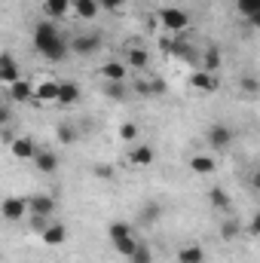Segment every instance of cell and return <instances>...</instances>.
<instances>
[{
    "mask_svg": "<svg viewBox=\"0 0 260 263\" xmlns=\"http://www.w3.org/2000/svg\"><path fill=\"white\" fill-rule=\"evenodd\" d=\"M43 12L49 18H65L70 12V0H43Z\"/></svg>",
    "mask_w": 260,
    "mask_h": 263,
    "instance_id": "20",
    "label": "cell"
},
{
    "mask_svg": "<svg viewBox=\"0 0 260 263\" xmlns=\"http://www.w3.org/2000/svg\"><path fill=\"white\" fill-rule=\"evenodd\" d=\"M9 150H12V156L15 159H34V153H37V147H34V141L31 138H12V144H9Z\"/></svg>",
    "mask_w": 260,
    "mask_h": 263,
    "instance_id": "15",
    "label": "cell"
},
{
    "mask_svg": "<svg viewBox=\"0 0 260 263\" xmlns=\"http://www.w3.org/2000/svg\"><path fill=\"white\" fill-rule=\"evenodd\" d=\"M208 202H211V208H217V211H230V196H227L220 187H211V190H208Z\"/></svg>",
    "mask_w": 260,
    "mask_h": 263,
    "instance_id": "24",
    "label": "cell"
},
{
    "mask_svg": "<svg viewBox=\"0 0 260 263\" xmlns=\"http://www.w3.org/2000/svg\"><path fill=\"white\" fill-rule=\"evenodd\" d=\"M129 0H98V9H110V12H117V9H123Z\"/></svg>",
    "mask_w": 260,
    "mask_h": 263,
    "instance_id": "33",
    "label": "cell"
},
{
    "mask_svg": "<svg viewBox=\"0 0 260 263\" xmlns=\"http://www.w3.org/2000/svg\"><path fill=\"white\" fill-rule=\"evenodd\" d=\"M236 9H239V15L248 18L251 28L260 25V0H236Z\"/></svg>",
    "mask_w": 260,
    "mask_h": 263,
    "instance_id": "16",
    "label": "cell"
},
{
    "mask_svg": "<svg viewBox=\"0 0 260 263\" xmlns=\"http://www.w3.org/2000/svg\"><path fill=\"white\" fill-rule=\"evenodd\" d=\"M22 80V70H18V62L9 55V52H0V83H15Z\"/></svg>",
    "mask_w": 260,
    "mask_h": 263,
    "instance_id": "8",
    "label": "cell"
},
{
    "mask_svg": "<svg viewBox=\"0 0 260 263\" xmlns=\"http://www.w3.org/2000/svg\"><path fill=\"white\" fill-rule=\"evenodd\" d=\"M162 217V205L159 202H147V205H141V214H138V223H144V227H150V223H156Z\"/></svg>",
    "mask_w": 260,
    "mask_h": 263,
    "instance_id": "19",
    "label": "cell"
},
{
    "mask_svg": "<svg viewBox=\"0 0 260 263\" xmlns=\"http://www.w3.org/2000/svg\"><path fill=\"white\" fill-rule=\"evenodd\" d=\"M239 230H242V227H239V220H233V217H230V220H224V227H220V236L230 242V239H236V236H239Z\"/></svg>",
    "mask_w": 260,
    "mask_h": 263,
    "instance_id": "29",
    "label": "cell"
},
{
    "mask_svg": "<svg viewBox=\"0 0 260 263\" xmlns=\"http://www.w3.org/2000/svg\"><path fill=\"white\" fill-rule=\"evenodd\" d=\"M153 159H156V153H153V147H150V144H138V147H132V150H129V162H132V165H138V168L153 165Z\"/></svg>",
    "mask_w": 260,
    "mask_h": 263,
    "instance_id": "12",
    "label": "cell"
},
{
    "mask_svg": "<svg viewBox=\"0 0 260 263\" xmlns=\"http://www.w3.org/2000/svg\"><path fill=\"white\" fill-rule=\"evenodd\" d=\"M55 92H59V80H43V83L34 86L31 101H37V104H55Z\"/></svg>",
    "mask_w": 260,
    "mask_h": 263,
    "instance_id": "5",
    "label": "cell"
},
{
    "mask_svg": "<svg viewBox=\"0 0 260 263\" xmlns=\"http://www.w3.org/2000/svg\"><path fill=\"white\" fill-rule=\"evenodd\" d=\"M28 211L40 214V217H49V214L55 211V199H52V196H34V199H28Z\"/></svg>",
    "mask_w": 260,
    "mask_h": 263,
    "instance_id": "18",
    "label": "cell"
},
{
    "mask_svg": "<svg viewBox=\"0 0 260 263\" xmlns=\"http://www.w3.org/2000/svg\"><path fill=\"white\" fill-rule=\"evenodd\" d=\"M6 120H9V110H6V107L0 104V123H6Z\"/></svg>",
    "mask_w": 260,
    "mask_h": 263,
    "instance_id": "38",
    "label": "cell"
},
{
    "mask_svg": "<svg viewBox=\"0 0 260 263\" xmlns=\"http://www.w3.org/2000/svg\"><path fill=\"white\" fill-rule=\"evenodd\" d=\"M92 175H95L98 181H114V175H117V172H114V165H95V168H92Z\"/></svg>",
    "mask_w": 260,
    "mask_h": 263,
    "instance_id": "32",
    "label": "cell"
},
{
    "mask_svg": "<svg viewBox=\"0 0 260 263\" xmlns=\"http://www.w3.org/2000/svg\"><path fill=\"white\" fill-rule=\"evenodd\" d=\"M126 260H129V263H153V254H150V248H147L144 242H138V248L132 251Z\"/></svg>",
    "mask_w": 260,
    "mask_h": 263,
    "instance_id": "27",
    "label": "cell"
},
{
    "mask_svg": "<svg viewBox=\"0 0 260 263\" xmlns=\"http://www.w3.org/2000/svg\"><path fill=\"white\" fill-rule=\"evenodd\" d=\"M202 260H205V251L199 245H187V248L178 251V263H202Z\"/></svg>",
    "mask_w": 260,
    "mask_h": 263,
    "instance_id": "23",
    "label": "cell"
},
{
    "mask_svg": "<svg viewBox=\"0 0 260 263\" xmlns=\"http://www.w3.org/2000/svg\"><path fill=\"white\" fill-rule=\"evenodd\" d=\"M73 138H77V135H73L70 126H59V141H62V144H70Z\"/></svg>",
    "mask_w": 260,
    "mask_h": 263,
    "instance_id": "34",
    "label": "cell"
},
{
    "mask_svg": "<svg viewBox=\"0 0 260 263\" xmlns=\"http://www.w3.org/2000/svg\"><path fill=\"white\" fill-rule=\"evenodd\" d=\"M104 95L107 98H126V89H123V83H104Z\"/></svg>",
    "mask_w": 260,
    "mask_h": 263,
    "instance_id": "31",
    "label": "cell"
},
{
    "mask_svg": "<svg viewBox=\"0 0 260 263\" xmlns=\"http://www.w3.org/2000/svg\"><path fill=\"white\" fill-rule=\"evenodd\" d=\"M126 73H129L126 62H104V65H101L104 83H126Z\"/></svg>",
    "mask_w": 260,
    "mask_h": 263,
    "instance_id": "11",
    "label": "cell"
},
{
    "mask_svg": "<svg viewBox=\"0 0 260 263\" xmlns=\"http://www.w3.org/2000/svg\"><path fill=\"white\" fill-rule=\"evenodd\" d=\"M159 25L169 31V34H184L190 28V12L181 9V6H162L159 9Z\"/></svg>",
    "mask_w": 260,
    "mask_h": 263,
    "instance_id": "2",
    "label": "cell"
},
{
    "mask_svg": "<svg viewBox=\"0 0 260 263\" xmlns=\"http://www.w3.org/2000/svg\"><path fill=\"white\" fill-rule=\"evenodd\" d=\"M138 123H123V126H120V138H123V141H138Z\"/></svg>",
    "mask_w": 260,
    "mask_h": 263,
    "instance_id": "30",
    "label": "cell"
},
{
    "mask_svg": "<svg viewBox=\"0 0 260 263\" xmlns=\"http://www.w3.org/2000/svg\"><path fill=\"white\" fill-rule=\"evenodd\" d=\"M190 172L199 175V178H208V175L217 172V162H214L211 153H196V156H190Z\"/></svg>",
    "mask_w": 260,
    "mask_h": 263,
    "instance_id": "7",
    "label": "cell"
},
{
    "mask_svg": "<svg viewBox=\"0 0 260 263\" xmlns=\"http://www.w3.org/2000/svg\"><path fill=\"white\" fill-rule=\"evenodd\" d=\"M40 236H43V242H46L49 248H59V245L67 242V227L65 223H52V227H46Z\"/></svg>",
    "mask_w": 260,
    "mask_h": 263,
    "instance_id": "14",
    "label": "cell"
},
{
    "mask_svg": "<svg viewBox=\"0 0 260 263\" xmlns=\"http://www.w3.org/2000/svg\"><path fill=\"white\" fill-rule=\"evenodd\" d=\"M101 34L98 31H92V34H73L70 40H67V52H73V55H80V59H89V55H95L98 49H101Z\"/></svg>",
    "mask_w": 260,
    "mask_h": 263,
    "instance_id": "3",
    "label": "cell"
},
{
    "mask_svg": "<svg viewBox=\"0 0 260 263\" xmlns=\"http://www.w3.org/2000/svg\"><path fill=\"white\" fill-rule=\"evenodd\" d=\"M31 92H34V83H28V80H15V83H9V98H12L15 104L31 101Z\"/></svg>",
    "mask_w": 260,
    "mask_h": 263,
    "instance_id": "17",
    "label": "cell"
},
{
    "mask_svg": "<svg viewBox=\"0 0 260 263\" xmlns=\"http://www.w3.org/2000/svg\"><path fill=\"white\" fill-rule=\"evenodd\" d=\"M150 62L147 49H129V59H126V67H135V70H144Z\"/></svg>",
    "mask_w": 260,
    "mask_h": 263,
    "instance_id": "26",
    "label": "cell"
},
{
    "mask_svg": "<svg viewBox=\"0 0 260 263\" xmlns=\"http://www.w3.org/2000/svg\"><path fill=\"white\" fill-rule=\"evenodd\" d=\"M114 248H117V254L129 257L132 251L138 248V239H135V236H126V239H117V242H114Z\"/></svg>",
    "mask_w": 260,
    "mask_h": 263,
    "instance_id": "28",
    "label": "cell"
},
{
    "mask_svg": "<svg viewBox=\"0 0 260 263\" xmlns=\"http://www.w3.org/2000/svg\"><path fill=\"white\" fill-rule=\"evenodd\" d=\"M242 89H245L248 95H254V92H257V80H254V77H245V80H242Z\"/></svg>",
    "mask_w": 260,
    "mask_h": 263,
    "instance_id": "35",
    "label": "cell"
},
{
    "mask_svg": "<svg viewBox=\"0 0 260 263\" xmlns=\"http://www.w3.org/2000/svg\"><path fill=\"white\" fill-rule=\"evenodd\" d=\"M165 92V83L162 80H150V95H162Z\"/></svg>",
    "mask_w": 260,
    "mask_h": 263,
    "instance_id": "36",
    "label": "cell"
},
{
    "mask_svg": "<svg viewBox=\"0 0 260 263\" xmlns=\"http://www.w3.org/2000/svg\"><path fill=\"white\" fill-rule=\"evenodd\" d=\"M199 62H202V70L217 73V67H220V49H217V46H208V49L199 55Z\"/></svg>",
    "mask_w": 260,
    "mask_h": 263,
    "instance_id": "21",
    "label": "cell"
},
{
    "mask_svg": "<svg viewBox=\"0 0 260 263\" xmlns=\"http://www.w3.org/2000/svg\"><path fill=\"white\" fill-rule=\"evenodd\" d=\"M34 165H37L40 175H52V172L59 168V156H55L52 150H37V153H34Z\"/></svg>",
    "mask_w": 260,
    "mask_h": 263,
    "instance_id": "13",
    "label": "cell"
},
{
    "mask_svg": "<svg viewBox=\"0 0 260 263\" xmlns=\"http://www.w3.org/2000/svg\"><path fill=\"white\" fill-rule=\"evenodd\" d=\"M80 101V86L73 80H59V92H55V104L62 107H70Z\"/></svg>",
    "mask_w": 260,
    "mask_h": 263,
    "instance_id": "6",
    "label": "cell"
},
{
    "mask_svg": "<svg viewBox=\"0 0 260 263\" xmlns=\"http://www.w3.org/2000/svg\"><path fill=\"white\" fill-rule=\"evenodd\" d=\"M46 227H49V223H46V217H40V214H34V230H37V233H43Z\"/></svg>",
    "mask_w": 260,
    "mask_h": 263,
    "instance_id": "37",
    "label": "cell"
},
{
    "mask_svg": "<svg viewBox=\"0 0 260 263\" xmlns=\"http://www.w3.org/2000/svg\"><path fill=\"white\" fill-rule=\"evenodd\" d=\"M25 211H28V199H3L0 202V214L6 217V220H18V217H25Z\"/></svg>",
    "mask_w": 260,
    "mask_h": 263,
    "instance_id": "9",
    "label": "cell"
},
{
    "mask_svg": "<svg viewBox=\"0 0 260 263\" xmlns=\"http://www.w3.org/2000/svg\"><path fill=\"white\" fill-rule=\"evenodd\" d=\"M205 141H208L211 150H227V147L233 144V129L224 126V123H211L208 132H205Z\"/></svg>",
    "mask_w": 260,
    "mask_h": 263,
    "instance_id": "4",
    "label": "cell"
},
{
    "mask_svg": "<svg viewBox=\"0 0 260 263\" xmlns=\"http://www.w3.org/2000/svg\"><path fill=\"white\" fill-rule=\"evenodd\" d=\"M34 49L49 62H62L67 55V37L52 22H40L34 28Z\"/></svg>",
    "mask_w": 260,
    "mask_h": 263,
    "instance_id": "1",
    "label": "cell"
},
{
    "mask_svg": "<svg viewBox=\"0 0 260 263\" xmlns=\"http://www.w3.org/2000/svg\"><path fill=\"white\" fill-rule=\"evenodd\" d=\"M190 86H193V89H199V92H217L220 80H217V73H208V70H196L193 77H190Z\"/></svg>",
    "mask_w": 260,
    "mask_h": 263,
    "instance_id": "10",
    "label": "cell"
},
{
    "mask_svg": "<svg viewBox=\"0 0 260 263\" xmlns=\"http://www.w3.org/2000/svg\"><path fill=\"white\" fill-rule=\"evenodd\" d=\"M70 9L80 18H95L98 15V0H70Z\"/></svg>",
    "mask_w": 260,
    "mask_h": 263,
    "instance_id": "22",
    "label": "cell"
},
{
    "mask_svg": "<svg viewBox=\"0 0 260 263\" xmlns=\"http://www.w3.org/2000/svg\"><path fill=\"white\" fill-rule=\"evenodd\" d=\"M107 236H110V242H117V239H126V236H135V233H132V223L114 220V223L107 227Z\"/></svg>",
    "mask_w": 260,
    "mask_h": 263,
    "instance_id": "25",
    "label": "cell"
}]
</instances>
